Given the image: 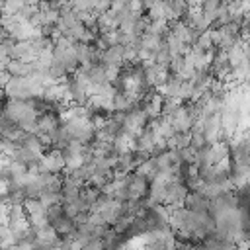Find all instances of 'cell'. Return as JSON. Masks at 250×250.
Instances as JSON below:
<instances>
[{"label":"cell","mask_w":250,"mask_h":250,"mask_svg":"<svg viewBox=\"0 0 250 250\" xmlns=\"http://www.w3.org/2000/svg\"><path fill=\"white\" fill-rule=\"evenodd\" d=\"M148 121H150V117L146 115V111H145L143 107H135V109L127 111L123 129H125L127 133H131V135L137 137L139 133H143V131L148 127Z\"/></svg>","instance_id":"3"},{"label":"cell","mask_w":250,"mask_h":250,"mask_svg":"<svg viewBox=\"0 0 250 250\" xmlns=\"http://www.w3.org/2000/svg\"><path fill=\"white\" fill-rule=\"evenodd\" d=\"M64 152L62 148H57L53 146L51 150H45L39 164H37V170L39 172H53V174H61L64 170Z\"/></svg>","instance_id":"2"},{"label":"cell","mask_w":250,"mask_h":250,"mask_svg":"<svg viewBox=\"0 0 250 250\" xmlns=\"http://www.w3.org/2000/svg\"><path fill=\"white\" fill-rule=\"evenodd\" d=\"M170 121H172V125H174V129L176 131H189L191 129V125L195 123L193 121V117H191V111H189V105L184 102L172 115H166Z\"/></svg>","instance_id":"5"},{"label":"cell","mask_w":250,"mask_h":250,"mask_svg":"<svg viewBox=\"0 0 250 250\" xmlns=\"http://www.w3.org/2000/svg\"><path fill=\"white\" fill-rule=\"evenodd\" d=\"M6 70L12 76H27V74H31L35 70V66H33V61L29 62V61H21V59H10Z\"/></svg>","instance_id":"10"},{"label":"cell","mask_w":250,"mask_h":250,"mask_svg":"<svg viewBox=\"0 0 250 250\" xmlns=\"http://www.w3.org/2000/svg\"><path fill=\"white\" fill-rule=\"evenodd\" d=\"M209 203H211V199L205 197V195H203L201 191H197V189L188 191V195H186V199H184V207H188V209H191V211H197V213H207V211H209Z\"/></svg>","instance_id":"6"},{"label":"cell","mask_w":250,"mask_h":250,"mask_svg":"<svg viewBox=\"0 0 250 250\" xmlns=\"http://www.w3.org/2000/svg\"><path fill=\"white\" fill-rule=\"evenodd\" d=\"M37 125H39V133L37 135H49V139H51V135L61 127V117L47 109L45 113H41L37 117Z\"/></svg>","instance_id":"7"},{"label":"cell","mask_w":250,"mask_h":250,"mask_svg":"<svg viewBox=\"0 0 250 250\" xmlns=\"http://www.w3.org/2000/svg\"><path fill=\"white\" fill-rule=\"evenodd\" d=\"M148 20H158V18H164L166 20V0H156L148 10Z\"/></svg>","instance_id":"12"},{"label":"cell","mask_w":250,"mask_h":250,"mask_svg":"<svg viewBox=\"0 0 250 250\" xmlns=\"http://www.w3.org/2000/svg\"><path fill=\"white\" fill-rule=\"evenodd\" d=\"M150 180L143 174H127V193H129V199H143L145 195H148V184Z\"/></svg>","instance_id":"4"},{"label":"cell","mask_w":250,"mask_h":250,"mask_svg":"<svg viewBox=\"0 0 250 250\" xmlns=\"http://www.w3.org/2000/svg\"><path fill=\"white\" fill-rule=\"evenodd\" d=\"M53 227H55V230H57V234L62 238V236H70L74 230H76V221H74V217H68L66 213L64 215H61L57 221H53L51 223Z\"/></svg>","instance_id":"9"},{"label":"cell","mask_w":250,"mask_h":250,"mask_svg":"<svg viewBox=\"0 0 250 250\" xmlns=\"http://www.w3.org/2000/svg\"><path fill=\"white\" fill-rule=\"evenodd\" d=\"M62 125L66 127L70 139H78L82 143H90L94 139V133H96V127L92 123V117L90 115H74V117H68L66 121H62Z\"/></svg>","instance_id":"1"},{"label":"cell","mask_w":250,"mask_h":250,"mask_svg":"<svg viewBox=\"0 0 250 250\" xmlns=\"http://www.w3.org/2000/svg\"><path fill=\"white\" fill-rule=\"evenodd\" d=\"M146 31H148V33H156V35L166 37V35H168V31H170V21H168V20H164V18L150 20V21H148Z\"/></svg>","instance_id":"11"},{"label":"cell","mask_w":250,"mask_h":250,"mask_svg":"<svg viewBox=\"0 0 250 250\" xmlns=\"http://www.w3.org/2000/svg\"><path fill=\"white\" fill-rule=\"evenodd\" d=\"M102 62L104 64H117V66H123L125 64V47L121 43H115V45H109L104 55H102Z\"/></svg>","instance_id":"8"}]
</instances>
